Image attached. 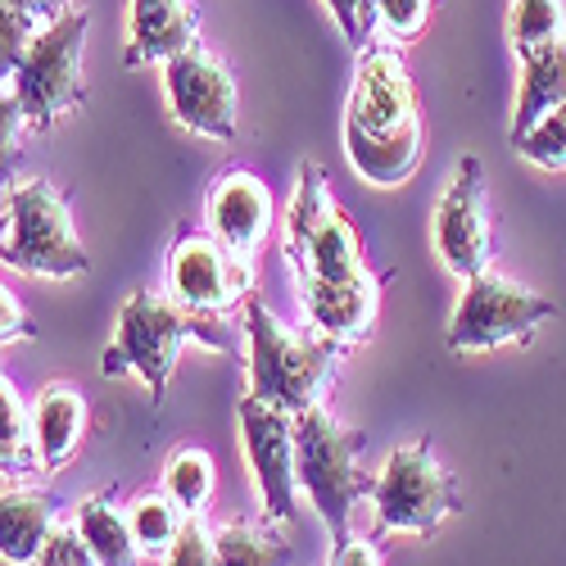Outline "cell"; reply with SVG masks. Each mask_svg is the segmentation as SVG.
Instances as JSON below:
<instances>
[{"instance_id":"cell-1","label":"cell","mask_w":566,"mask_h":566,"mask_svg":"<svg viewBox=\"0 0 566 566\" xmlns=\"http://www.w3.org/2000/svg\"><path fill=\"white\" fill-rule=\"evenodd\" d=\"M427 155L421 96L408 60L395 45H363L349 105H345V159L371 186H403Z\"/></svg>"},{"instance_id":"cell-2","label":"cell","mask_w":566,"mask_h":566,"mask_svg":"<svg viewBox=\"0 0 566 566\" xmlns=\"http://www.w3.org/2000/svg\"><path fill=\"white\" fill-rule=\"evenodd\" d=\"M186 340H205L209 349H231V340L222 332H213V326L200 322L196 313H186L172 295L164 300L155 291H132L118 308L114 345L101 354V371L109 381L114 376H140L155 408H159Z\"/></svg>"},{"instance_id":"cell-3","label":"cell","mask_w":566,"mask_h":566,"mask_svg":"<svg viewBox=\"0 0 566 566\" xmlns=\"http://www.w3.org/2000/svg\"><path fill=\"white\" fill-rule=\"evenodd\" d=\"M245 340H250V395L295 417L322 403L345 354V345L326 336L317 340L291 336L254 295L245 300Z\"/></svg>"},{"instance_id":"cell-4","label":"cell","mask_w":566,"mask_h":566,"mask_svg":"<svg viewBox=\"0 0 566 566\" xmlns=\"http://www.w3.org/2000/svg\"><path fill=\"white\" fill-rule=\"evenodd\" d=\"M295 440H300V485L313 499L322 526L332 531V544L354 539L349 512L358 499H367L376 490L367 471H358V453L367 449V436L340 427V421L317 403L295 417Z\"/></svg>"},{"instance_id":"cell-5","label":"cell","mask_w":566,"mask_h":566,"mask_svg":"<svg viewBox=\"0 0 566 566\" xmlns=\"http://www.w3.org/2000/svg\"><path fill=\"white\" fill-rule=\"evenodd\" d=\"M286 254L300 281H340L371 272L363 259V235L349 213L332 200L322 164H300V191L286 213Z\"/></svg>"},{"instance_id":"cell-6","label":"cell","mask_w":566,"mask_h":566,"mask_svg":"<svg viewBox=\"0 0 566 566\" xmlns=\"http://www.w3.org/2000/svg\"><path fill=\"white\" fill-rule=\"evenodd\" d=\"M86 28H91V14L73 6L64 19L41 28V36L32 41L23 64L6 77V91L19 101L28 127L45 132L86 105V82H82Z\"/></svg>"},{"instance_id":"cell-7","label":"cell","mask_w":566,"mask_h":566,"mask_svg":"<svg viewBox=\"0 0 566 566\" xmlns=\"http://www.w3.org/2000/svg\"><path fill=\"white\" fill-rule=\"evenodd\" d=\"M6 268L23 276H45V281H69L91 268V254L82 250L69 205L55 181H23L6 191Z\"/></svg>"},{"instance_id":"cell-8","label":"cell","mask_w":566,"mask_h":566,"mask_svg":"<svg viewBox=\"0 0 566 566\" xmlns=\"http://www.w3.org/2000/svg\"><path fill=\"white\" fill-rule=\"evenodd\" d=\"M376 535H421L431 539L449 516L462 512V490L453 481V471H444L431 453V440L399 444L381 476H376Z\"/></svg>"},{"instance_id":"cell-9","label":"cell","mask_w":566,"mask_h":566,"mask_svg":"<svg viewBox=\"0 0 566 566\" xmlns=\"http://www.w3.org/2000/svg\"><path fill=\"white\" fill-rule=\"evenodd\" d=\"M548 317H557L553 300L516 286V281L499 272H481L462 286L444 345L449 354H490L503 345H531Z\"/></svg>"},{"instance_id":"cell-10","label":"cell","mask_w":566,"mask_h":566,"mask_svg":"<svg viewBox=\"0 0 566 566\" xmlns=\"http://www.w3.org/2000/svg\"><path fill=\"white\" fill-rule=\"evenodd\" d=\"M250 291H254L250 259L231 254L213 231L177 227L172 250H168V295L186 313L218 326L227 317V308L250 300Z\"/></svg>"},{"instance_id":"cell-11","label":"cell","mask_w":566,"mask_h":566,"mask_svg":"<svg viewBox=\"0 0 566 566\" xmlns=\"http://www.w3.org/2000/svg\"><path fill=\"white\" fill-rule=\"evenodd\" d=\"M241 444L254 471V490L263 503L268 526H286L300 507V440H295V412L272 408L263 399H241Z\"/></svg>"},{"instance_id":"cell-12","label":"cell","mask_w":566,"mask_h":566,"mask_svg":"<svg viewBox=\"0 0 566 566\" xmlns=\"http://www.w3.org/2000/svg\"><path fill=\"white\" fill-rule=\"evenodd\" d=\"M164 96H168V114L186 132L218 140V146H231L235 140V127H241L235 123V114H241L235 77L200 41L164 64Z\"/></svg>"},{"instance_id":"cell-13","label":"cell","mask_w":566,"mask_h":566,"mask_svg":"<svg viewBox=\"0 0 566 566\" xmlns=\"http://www.w3.org/2000/svg\"><path fill=\"white\" fill-rule=\"evenodd\" d=\"M436 250H440V263L462 281L490 272V254H494L490 181L476 155L458 159L453 181L444 186V196L436 205Z\"/></svg>"},{"instance_id":"cell-14","label":"cell","mask_w":566,"mask_h":566,"mask_svg":"<svg viewBox=\"0 0 566 566\" xmlns=\"http://www.w3.org/2000/svg\"><path fill=\"white\" fill-rule=\"evenodd\" d=\"M205 213L209 231L231 254L254 259L272 231V191L250 168H222L205 196Z\"/></svg>"},{"instance_id":"cell-15","label":"cell","mask_w":566,"mask_h":566,"mask_svg":"<svg viewBox=\"0 0 566 566\" xmlns=\"http://www.w3.org/2000/svg\"><path fill=\"white\" fill-rule=\"evenodd\" d=\"M381 281L386 276H340V281H300V304L313 332L336 340V345H358L371 336L376 313H381Z\"/></svg>"},{"instance_id":"cell-16","label":"cell","mask_w":566,"mask_h":566,"mask_svg":"<svg viewBox=\"0 0 566 566\" xmlns=\"http://www.w3.org/2000/svg\"><path fill=\"white\" fill-rule=\"evenodd\" d=\"M200 41V10L191 0H132L123 64H168Z\"/></svg>"},{"instance_id":"cell-17","label":"cell","mask_w":566,"mask_h":566,"mask_svg":"<svg viewBox=\"0 0 566 566\" xmlns=\"http://www.w3.org/2000/svg\"><path fill=\"white\" fill-rule=\"evenodd\" d=\"M562 105H566V36H557L548 45H535V51L522 55V91H516L507 140L516 146V140L531 136Z\"/></svg>"},{"instance_id":"cell-18","label":"cell","mask_w":566,"mask_h":566,"mask_svg":"<svg viewBox=\"0 0 566 566\" xmlns=\"http://www.w3.org/2000/svg\"><path fill=\"white\" fill-rule=\"evenodd\" d=\"M55 522H60L55 494L6 485V499H0V553H6V562L10 566H36L45 544L55 539Z\"/></svg>"},{"instance_id":"cell-19","label":"cell","mask_w":566,"mask_h":566,"mask_svg":"<svg viewBox=\"0 0 566 566\" xmlns=\"http://www.w3.org/2000/svg\"><path fill=\"white\" fill-rule=\"evenodd\" d=\"M86 399L73 386H51L32 403V440L45 471H60L73 462V453L86 440Z\"/></svg>"},{"instance_id":"cell-20","label":"cell","mask_w":566,"mask_h":566,"mask_svg":"<svg viewBox=\"0 0 566 566\" xmlns=\"http://www.w3.org/2000/svg\"><path fill=\"white\" fill-rule=\"evenodd\" d=\"M77 535L82 544L91 548V557H96V566H140V544L132 535V522L114 507L109 494H96V499H86L77 507Z\"/></svg>"},{"instance_id":"cell-21","label":"cell","mask_w":566,"mask_h":566,"mask_svg":"<svg viewBox=\"0 0 566 566\" xmlns=\"http://www.w3.org/2000/svg\"><path fill=\"white\" fill-rule=\"evenodd\" d=\"M218 539V566H295V548L272 535L268 522H231L222 531H213Z\"/></svg>"},{"instance_id":"cell-22","label":"cell","mask_w":566,"mask_h":566,"mask_svg":"<svg viewBox=\"0 0 566 566\" xmlns=\"http://www.w3.org/2000/svg\"><path fill=\"white\" fill-rule=\"evenodd\" d=\"M0 467H6V481L14 476H32V471L41 467L36 458V440H32V412L23 408L19 399V386L0 381Z\"/></svg>"},{"instance_id":"cell-23","label":"cell","mask_w":566,"mask_h":566,"mask_svg":"<svg viewBox=\"0 0 566 566\" xmlns=\"http://www.w3.org/2000/svg\"><path fill=\"white\" fill-rule=\"evenodd\" d=\"M127 522H132V535L140 544V553L150 557H168L181 526H186V512L168 499V494H146L127 507Z\"/></svg>"},{"instance_id":"cell-24","label":"cell","mask_w":566,"mask_h":566,"mask_svg":"<svg viewBox=\"0 0 566 566\" xmlns=\"http://www.w3.org/2000/svg\"><path fill=\"white\" fill-rule=\"evenodd\" d=\"M164 494L186 512L200 516L205 503L213 499V458L205 449H181L172 453V462L164 467Z\"/></svg>"},{"instance_id":"cell-25","label":"cell","mask_w":566,"mask_h":566,"mask_svg":"<svg viewBox=\"0 0 566 566\" xmlns=\"http://www.w3.org/2000/svg\"><path fill=\"white\" fill-rule=\"evenodd\" d=\"M512 51L526 55L535 45L566 36V0H512Z\"/></svg>"},{"instance_id":"cell-26","label":"cell","mask_w":566,"mask_h":566,"mask_svg":"<svg viewBox=\"0 0 566 566\" xmlns=\"http://www.w3.org/2000/svg\"><path fill=\"white\" fill-rule=\"evenodd\" d=\"M516 155H522L526 164H535V168H548V172H566V105L562 109H553L531 136H522L512 146Z\"/></svg>"},{"instance_id":"cell-27","label":"cell","mask_w":566,"mask_h":566,"mask_svg":"<svg viewBox=\"0 0 566 566\" xmlns=\"http://www.w3.org/2000/svg\"><path fill=\"white\" fill-rule=\"evenodd\" d=\"M431 23V0H381L371 14V32H386L395 41H417Z\"/></svg>"},{"instance_id":"cell-28","label":"cell","mask_w":566,"mask_h":566,"mask_svg":"<svg viewBox=\"0 0 566 566\" xmlns=\"http://www.w3.org/2000/svg\"><path fill=\"white\" fill-rule=\"evenodd\" d=\"M164 566H218V539L200 516H186V526H181Z\"/></svg>"},{"instance_id":"cell-29","label":"cell","mask_w":566,"mask_h":566,"mask_svg":"<svg viewBox=\"0 0 566 566\" xmlns=\"http://www.w3.org/2000/svg\"><path fill=\"white\" fill-rule=\"evenodd\" d=\"M36 566H96V557H91V548L82 544V535L73 526V531H55V539L45 544Z\"/></svg>"},{"instance_id":"cell-30","label":"cell","mask_w":566,"mask_h":566,"mask_svg":"<svg viewBox=\"0 0 566 566\" xmlns=\"http://www.w3.org/2000/svg\"><path fill=\"white\" fill-rule=\"evenodd\" d=\"M326 10H332L340 36L363 51V45H367V28H363V6H358V0H326Z\"/></svg>"},{"instance_id":"cell-31","label":"cell","mask_w":566,"mask_h":566,"mask_svg":"<svg viewBox=\"0 0 566 566\" xmlns=\"http://www.w3.org/2000/svg\"><path fill=\"white\" fill-rule=\"evenodd\" d=\"M6 6H14V10H23L36 28H51L55 19H64L69 10H73V0H6Z\"/></svg>"},{"instance_id":"cell-32","label":"cell","mask_w":566,"mask_h":566,"mask_svg":"<svg viewBox=\"0 0 566 566\" xmlns=\"http://www.w3.org/2000/svg\"><path fill=\"white\" fill-rule=\"evenodd\" d=\"M0 304H6V332H0V336H6V345H14V340H32V336H36V326H32V317L23 313L19 295L6 291V300H0Z\"/></svg>"},{"instance_id":"cell-33","label":"cell","mask_w":566,"mask_h":566,"mask_svg":"<svg viewBox=\"0 0 566 566\" xmlns=\"http://www.w3.org/2000/svg\"><path fill=\"white\" fill-rule=\"evenodd\" d=\"M332 566H381V553L371 548V539H345L332 548Z\"/></svg>"},{"instance_id":"cell-34","label":"cell","mask_w":566,"mask_h":566,"mask_svg":"<svg viewBox=\"0 0 566 566\" xmlns=\"http://www.w3.org/2000/svg\"><path fill=\"white\" fill-rule=\"evenodd\" d=\"M363 6V28H367V36H371V14H376V6H381V0H358Z\"/></svg>"}]
</instances>
